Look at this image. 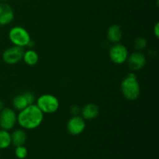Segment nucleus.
I'll return each instance as SVG.
<instances>
[{
  "mask_svg": "<svg viewBox=\"0 0 159 159\" xmlns=\"http://www.w3.org/2000/svg\"><path fill=\"white\" fill-rule=\"evenodd\" d=\"M17 123L23 129L34 130L37 128L43 120V113L36 104H31L19 111Z\"/></svg>",
  "mask_w": 159,
  "mask_h": 159,
  "instance_id": "nucleus-1",
  "label": "nucleus"
},
{
  "mask_svg": "<svg viewBox=\"0 0 159 159\" xmlns=\"http://www.w3.org/2000/svg\"><path fill=\"white\" fill-rule=\"evenodd\" d=\"M120 89L123 96L129 101H134L141 94V85L134 72L127 75L120 84Z\"/></svg>",
  "mask_w": 159,
  "mask_h": 159,
  "instance_id": "nucleus-2",
  "label": "nucleus"
},
{
  "mask_svg": "<svg viewBox=\"0 0 159 159\" xmlns=\"http://www.w3.org/2000/svg\"><path fill=\"white\" fill-rule=\"evenodd\" d=\"M9 39L15 46L25 48L30 47L33 43L29 32L22 26H13L9 32Z\"/></svg>",
  "mask_w": 159,
  "mask_h": 159,
  "instance_id": "nucleus-3",
  "label": "nucleus"
},
{
  "mask_svg": "<svg viewBox=\"0 0 159 159\" xmlns=\"http://www.w3.org/2000/svg\"><path fill=\"white\" fill-rule=\"evenodd\" d=\"M36 105L43 113L51 114L57 111L60 107V102L58 99L54 95L43 94L37 99Z\"/></svg>",
  "mask_w": 159,
  "mask_h": 159,
  "instance_id": "nucleus-4",
  "label": "nucleus"
},
{
  "mask_svg": "<svg viewBox=\"0 0 159 159\" xmlns=\"http://www.w3.org/2000/svg\"><path fill=\"white\" fill-rule=\"evenodd\" d=\"M129 52L127 48L121 43H114L109 50V57L113 63L122 65L127 61Z\"/></svg>",
  "mask_w": 159,
  "mask_h": 159,
  "instance_id": "nucleus-5",
  "label": "nucleus"
},
{
  "mask_svg": "<svg viewBox=\"0 0 159 159\" xmlns=\"http://www.w3.org/2000/svg\"><path fill=\"white\" fill-rule=\"evenodd\" d=\"M17 123V115L12 109L3 108L0 111V127L6 130H10Z\"/></svg>",
  "mask_w": 159,
  "mask_h": 159,
  "instance_id": "nucleus-6",
  "label": "nucleus"
},
{
  "mask_svg": "<svg viewBox=\"0 0 159 159\" xmlns=\"http://www.w3.org/2000/svg\"><path fill=\"white\" fill-rule=\"evenodd\" d=\"M24 51V48L13 45L2 53V57L3 61L8 65H15L19 63L20 61L23 60Z\"/></svg>",
  "mask_w": 159,
  "mask_h": 159,
  "instance_id": "nucleus-7",
  "label": "nucleus"
},
{
  "mask_svg": "<svg viewBox=\"0 0 159 159\" xmlns=\"http://www.w3.org/2000/svg\"><path fill=\"white\" fill-rule=\"evenodd\" d=\"M127 66L131 71H140L145 66L147 59L144 54L141 51H135L131 54H129L127 61Z\"/></svg>",
  "mask_w": 159,
  "mask_h": 159,
  "instance_id": "nucleus-8",
  "label": "nucleus"
},
{
  "mask_svg": "<svg viewBox=\"0 0 159 159\" xmlns=\"http://www.w3.org/2000/svg\"><path fill=\"white\" fill-rule=\"evenodd\" d=\"M85 121L82 116H73L67 123V130L73 136L79 135L85 130Z\"/></svg>",
  "mask_w": 159,
  "mask_h": 159,
  "instance_id": "nucleus-9",
  "label": "nucleus"
},
{
  "mask_svg": "<svg viewBox=\"0 0 159 159\" xmlns=\"http://www.w3.org/2000/svg\"><path fill=\"white\" fill-rule=\"evenodd\" d=\"M14 20L12 8L5 2H0V26H6Z\"/></svg>",
  "mask_w": 159,
  "mask_h": 159,
  "instance_id": "nucleus-10",
  "label": "nucleus"
},
{
  "mask_svg": "<svg viewBox=\"0 0 159 159\" xmlns=\"http://www.w3.org/2000/svg\"><path fill=\"white\" fill-rule=\"evenodd\" d=\"M99 113V108L96 104L88 103L81 110V115L84 120H93L97 117Z\"/></svg>",
  "mask_w": 159,
  "mask_h": 159,
  "instance_id": "nucleus-11",
  "label": "nucleus"
},
{
  "mask_svg": "<svg viewBox=\"0 0 159 159\" xmlns=\"http://www.w3.org/2000/svg\"><path fill=\"white\" fill-rule=\"evenodd\" d=\"M123 37V32L120 26L113 24L108 28L107 32V40L113 43H119Z\"/></svg>",
  "mask_w": 159,
  "mask_h": 159,
  "instance_id": "nucleus-12",
  "label": "nucleus"
},
{
  "mask_svg": "<svg viewBox=\"0 0 159 159\" xmlns=\"http://www.w3.org/2000/svg\"><path fill=\"white\" fill-rule=\"evenodd\" d=\"M11 141L15 147L24 145L26 141V134L24 130H16L11 134Z\"/></svg>",
  "mask_w": 159,
  "mask_h": 159,
  "instance_id": "nucleus-13",
  "label": "nucleus"
},
{
  "mask_svg": "<svg viewBox=\"0 0 159 159\" xmlns=\"http://www.w3.org/2000/svg\"><path fill=\"white\" fill-rule=\"evenodd\" d=\"M23 60L29 66H34L37 65L39 61V55L34 50L30 49L24 51Z\"/></svg>",
  "mask_w": 159,
  "mask_h": 159,
  "instance_id": "nucleus-14",
  "label": "nucleus"
},
{
  "mask_svg": "<svg viewBox=\"0 0 159 159\" xmlns=\"http://www.w3.org/2000/svg\"><path fill=\"white\" fill-rule=\"evenodd\" d=\"M12 106H13V108L16 110H18V111L23 110L27 106H29V103H28L27 99H26L24 93L17 95L13 98V99H12Z\"/></svg>",
  "mask_w": 159,
  "mask_h": 159,
  "instance_id": "nucleus-15",
  "label": "nucleus"
},
{
  "mask_svg": "<svg viewBox=\"0 0 159 159\" xmlns=\"http://www.w3.org/2000/svg\"><path fill=\"white\" fill-rule=\"evenodd\" d=\"M12 144L11 141V134L9 130H0V149H6Z\"/></svg>",
  "mask_w": 159,
  "mask_h": 159,
  "instance_id": "nucleus-16",
  "label": "nucleus"
},
{
  "mask_svg": "<svg viewBox=\"0 0 159 159\" xmlns=\"http://www.w3.org/2000/svg\"><path fill=\"white\" fill-rule=\"evenodd\" d=\"M134 46L137 51H143L148 46V40L145 38H144V37H138V38L135 40Z\"/></svg>",
  "mask_w": 159,
  "mask_h": 159,
  "instance_id": "nucleus-17",
  "label": "nucleus"
},
{
  "mask_svg": "<svg viewBox=\"0 0 159 159\" xmlns=\"http://www.w3.org/2000/svg\"><path fill=\"white\" fill-rule=\"evenodd\" d=\"M27 154H28L27 149L24 147V145L16 147L15 155L18 158L20 159L26 158V157L27 156Z\"/></svg>",
  "mask_w": 159,
  "mask_h": 159,
  "instance_id": "nucleus-18",
  "label": "nucleus"
},
{
  "mask_svg": "<svg viewBox=\"0 0 159 159\" xmlns=\"http://www.w3.org/2000/svg\"><path fill=\"white\" fill-rule=\"evenodd\" d=\"M24 95L26 96V99H27L29 105L34 104V102H35V96L34 95V93H30V92H26V93H24Z\"/></svg>",
  "mask_w": 159,
  "mask_h": 159,
  "instance_id": "nucleus-19",
  "label": "nucleus"
},
{
  "mask_svg": "<svg viewBox=\"0 0 159 159\" xmlns=\"http://www.w3.org/2000/svg\"><path fill=\"white\" fill-rule=\"evenodd\" d=\"M70 112H71V113L73 115V116H78V115L79 114V113L81 112V110L78 106L75 105L71 107V111Z\"/></svg>",
  "mask_w": 159,
  "mask_h": 159,
  "instance_id": "nucleus-20",
  "label": "nucleus"
},
{
  "mask_svg": "<svg viewBox=\"0 0 159 159\" xmlns=\"http://www.w3.org/2000/svg\"><path fill=\"white\" fill-rule=\"evenodd\" d=\"M153 33L154 34H155V37H156L157 38H158L159 37V23H156L155 26H154Z\"/></svg>",
  "mask_w": 159,
  "mask_h": 159,
  "instance_id": "nucleus-21",
  "label": "nucleus"
},
{
  "mask_svg": "<svg viewBox=\"0 0 159 159\" xmlns=\"http://www.w3.org/2000/svg\"><path fill=\"white\" fill-rule=\"evenodd\" d=\"M3 108H4V104H3L2 101L1 99H0V111H1V110H2Z\"/></svg>",
  "mask_w": 159,
  "mask_h": 159,
  "instance_id": "nucleus-22",
  "label": "nucleus"
},
{
  "mask_svg": "<svg viewBox=\"0 0 159 159\" xmlns=\"http://www.w3.org/2000/svg\"><path fill=\"white\" fill-rule=\"evenodd\" d=\"M7 1V0H0V2H6Z\"/></svg>",
  "mask_w": 159,
  "mask_h": 159,
  "instance_id": "nucleus-23",
  "label": "nucleus"
},
{
  "mask_svg": "<svg viewBox=\"0 0 159 159\" xmlns=\"http://www.w3.org/2000/svg\"><path fill=\"white\" fill-rule=\"evenodd\" d=\"M0 158H1V155H0Z\"/></svg>",
  "mask_w": 159,
  "mask_h": 159,
  "instance_id": "nucleus-24",
  "label": "nucleus"
}]
</instances>
